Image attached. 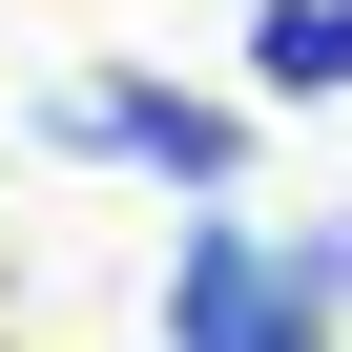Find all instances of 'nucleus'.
I'll list each match as a JSON object with an SVG mask.
<instances>
[{"instance_id":"nucleus-1","label":"nucleus","mask_w":352,"mask_h":352,"mask_svg":"<svg viewBox=\"0 0 352 352\" xmlns=\"http://www.w3.org/2000/svg\"><path fill=\"white\" fill-rule=\"evenodd\" d=\"M166 331H187V352H331V290H311V270H270V249L208 208L187 249H166Z\"/></svg>"},{"instance_id":"nucleus-3","label":"nucleus","mask_w":352,"mask_h":352,"mask_svg":"<svg viewBox=\"0 0 352 352\" xmlns=\"http://www.w3.org/2000/svg\"><path fill=\"white\" fill-rule=\"evenodd\" d=\"M249 83L270 104H331L352 83V0H270V21H249Z\"/></svg>"},{"instance_id":"nucleus-2","label":"nucleus","mask_w":352,"mask_h":352,"mask_svg":"<svg viewBox=\"0 0 352 352\" xmlns=\"http://www.w3.org/2000/svg\"><path fill=\"white\" fill-rule=\"evenodd\" d=\"M63 145H124V166H166V187H228V166H249V124H228V104H166V83H83V104H63Z\"/></svg>"}]
</instances>
